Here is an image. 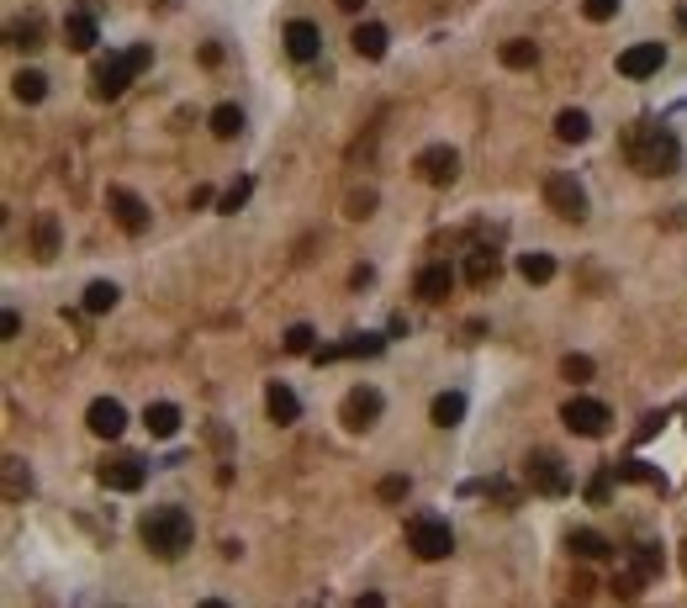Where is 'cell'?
Instances as JSON below:
<instances>
[{
	"label": "cell",
	"instance_id": "obj_9",
	"mask_svg": "<svg viewBox=\"0 0 687 608\" xmlns=\"http://www.w3.org/2000/svg\"><path fill=\"white\" fill-rule=\"evenodd\" d=\"M381 408H386V402H381V392H376V386H355V392H349L344 397V408H339V418H344V429H370V423H376L381 418Z\"/></svg>",
	"mask_w": 687,
	"mask_h": 608
},
{
	"label": "cell",
	"instance_id": "obj_1",
	"mask_svg": "<svg viewBox=\"0 0 687 608\" xmlns=\"http://www.w3.org/2000/svg\"><path fill=\"white\" fill-rule=\"evenodd\" d=\"M138 534H143V545L154 550L159 561H175V556L191 550L196 524H191V513H185V508H148L143 519H138Z\"/></svg>",
	"mask_w": 687,
	"mask_h": 608
},
{
	"label": "cell",
	"instance_id": "obj_31",
	"mask_svg": "<svg viewBox=\"0 0 687 608\" xmlns=\"http://www.w3.org/2000/svg\"><path fill=\"white\" fill-rule=\"evenodd\" d=\"M249 191H254V180H249V175H238L233 186L222 191V201H217V212H238V207H244V201H249Z\"/></svg>",
	"mask_w": 687,
	"mask_h": 608
},
{
	"label": "cell",
	"instance_id": "obj_40",
	"mask_svg": "<svg viewBox=\"0 0 687 608\" xmlns=\"http://www.w3.org/2000/svg\"><path fill=\"white\" fill-rule=\"evenodd\" d=\"M370 207H376V196H370V191L365 196H349V217H365Z\"/></svg>",
	"mask_w": 687,
	"mask_h": 608
},
{
	"label": "cell",
	"instance_id": "obj_42",
	"mask_svg": "<svg viewBox=\"0 0 687 608\" xmlns=\"http://www.w3.org/2000/svg\"><path fill=\"white\" fill-rule=\"evenodd\" d=\"M333 6H339V11H349V16H355V11L365 6V0H333Z\"/></svg>",
	"mask_w": 687,
	"mask_h": 608
},
{
	"label": "cell",
	"instance_id": "obj_3",
	"mask_svg": "<svg viewBox=\"0 0 687 608\" xmlns=\"http://www.w3.org/2000/svg\"><path fill=\"white\" fill-rule=\"evenodd\" d=\"M407 550H413L418 561H444L455 550L450 519H439V513H418V519L407 524Z\"/></svg>",
	"mask_w": 687,
	"mask_h": 608
},
{
	"label": "cell",
	"instance_id": "obj_15",
	"mask_svg": "<svg viewBox=\"0 0 687 608\" xmlns=\"http://www.w3.org/2000/svg\"><path fill=\"white\" fill-rule=\"evenodd\" d=\"M455 291V270L450 265H423L418 270V297L423 302H444Z\"/></svg>",
	"mask_w": 687,
	"mask_h": 608
},
{
	"label": "cell",
	"instance_id": "obj_35",
	"mask_svg": "<svg viewBox=\"0 0 687 608\" xmlns=\"http://www.w3.org/2000/svg\"><path fill=\"white\" fill-rule=\"evenodd\" d=\"M37 249H43V260L53 249H59V228H53V217H43V223H37Z\"/></svg>",
	"mask_w": 687,
	"mask_h": 608
},
{
	"label": "cell",
	"instance_id": "obj_26",
	"mask_svg": "<svg viewBox=\"0 0 687 608\" xmlns=\"http://www.w3.org/2000/svg\"><path fill=\"white\" fill-rule=\"evenodd\" d=\"M11 85H16V101H27V106H37V101L48 96V75H43V69H22Z\"/></svg>",
	"mask_w": 687,
	"mask_h": 608
},
{
	"label": "cell",
	"instance_id": "obj_44",
	"mask_svg": "<svg viewBox=\"0 0 687 608\" xmlns=\"http://www.w3.org/2000/svg\"><path fill=\"white\" fill-rule=\"evenodd\" d=\"M682 571H687V545H682Z\"/></svg>",
	"mask_w": 687,
	"mask_h": 608
},
{
	"label": "cell",
	"instance_id": "obj_20",
	"mask_svg": "<svg viewBox=\"0 0 687 608\" xmlns=\"http://www.w3.org/2000/svg\"><path fill=\"white\" fill-rule=\"evenodd\" d=\"M651 577H656V571H651V566H645V561L635 556V561H629V566L619 571V577H614V593H619L624 603H635V598H640V587L651 582Z\"/></svg>",
	"mask_w": 687,
	"mask_h": 608
},
{
	"label": "cell",
	"instance_id": "obj_38",
	"mask_svg": "<svg viewBox=\"0 0 687 608\" xmlns=\"http://www.w3.org/2000/svg\"><path fill=\"white\" fill-rule=\"evenodd\" d=\"M37 32H43L37 22H22V27H11V43L16 48H37Z\"/></svg>",
	"mask_w": 687,
	"mask_h": 608
},
{
	"label": "cell",
	"instance_id": "obj_34",
	"mask_svg": "<svg viewBox=\"0 0 687 608\" xmlns=\"http://www.w3.org/2000/svg\"><path fill=\"white\" fill-rule=\"evenodd\" d=\"M561 376H566V381H587V376H592V360H587V355H566V360H561Z\"/></svg>",
	"mask_w": 687,
	"mask_h": 608
},
{
	"label": "cell",
	"instance_id": "obj_4",
	"mask_svg": "<svg viewBox=\"0 0 687 608\" xmlns=\"http://www.w3.org/2000/svg\"><path fill=\"white\" fill-rule=\"evenodd\" d=\"M561 423H566L571 434H582V439H603L608 423H614V413H608L598 397H571L566 408H561Z\"/></svg>",
	"mask_w": 687,
	"mask_h": 608
},
{
	"label": "cell",
	"instance_id": "obj_33",
	"mask_svg": "<svg viewBox=\"0 0 687 608\" xmlns=\"http://www.w3.org/2000/svg\"><path fill=\"white\" fill-rule=\"evenodd\" d=\"M624 482H651V487H661V471L656 466H645V460H624V466H614Z\"/></svg>",
	"mask_w": 687,
	"mask_h": 608
},
{
	"label": "cell",
	"instance_id": "obj_29",
	"mask_svg": "<svg viewBox=\"0 0 687 608\" xmlns=\"http://www.w3.org/2000/svg\"><path fill=\"white\" fill-rule=\"evenodd\" d=\"M117 297H122V291L111 286V281H90L85 286V312H111V307H117Z\"/></svg>",
	"mask_w": 687,
	"mask_h": 608
},
{
	"label": "cell",
	"instance_id": "obj_2",
	"mask_svg": "<svg viewBox=\"0 0 687 608\" xmlns=\"http://www.w3.org/2000/svg\"><path fill=\"white\" fill-rule=\"evenodd\" d=\"M629 159H635L640 175H677L682 170V143L666 133V127L645 122L635 133V143H629Z\"/></svg>",
	"mask_w": 687,
	"mask_h": 608
},
{
	"label": "cell",
	"instance_id": "obj_37",
	"mask_svg": "<svg viewBox=\"0 0 687 608\" xmlns=\"http://www.w3.org/2000/svg\"><path fill=\"white\" fill-rule=\"evenodd\" d=\"M376 492H381V503H402V497H407V476H386Z\"/></svg>",
	"mask_w": 687,
	"mask_h": 608
},
{
	"label": "cell",
	"instance_id": "obj_32",
	"mask_svg": "<svg viewBox=\"0 0 687 608\" xmlns=\"http://www.w3.org/2000/svg\"><path fill=\"white\" fill-rule=\"evenodd\" d=\"M312 339H318V334H312L307 323H291V328H286V355H312V349H318Z\"/></svg>",
	"mask_w": 687,
	"mask_h": 608
},
{
	"label": "cell",
	"instance_id": "obj_36",
	"mask_svg": "<svg viewBox=\"0 0 687 608\" xmlns=\"http://www.w3.org/2000/svg\"><path fill=\"white\" fill-rule=\"evenodd\" d=\"M582 11H587V22H608L619 11V0H582Z\"/></svg>",
	"mask_w": 687,
	"mask_h": 608
},
{
	"label": "cell",
	"instance_id": "obj_7",
	"mask_svg": "<svg viewBox=\"0 0 687 608\" xmlns=\"http://www.w3.org/2000/svg\"><path fill=\"white\" fill-rule=\"evenodd\" d=\"M413 170L429 180V186H455V175H460V154L450 149V143H429V149L418 154Z\"/></svg>",
	"mask_w": 687,
	"mask_h": 608
},
{
	"label": "cell",
	"instance_id": "obj_16",
	"mask_svg": "<svg viewBox=\"0 0 687 608\" xmlns=\"http://www.w3.org/2000/svg\"><path fill=\"white\" fill-rule=\"evenodd\" d=\"M96 38H101V32H96V16H85V11H69V16H64V43H69L74 53H90V48H96Z\"/></svg>",
	"mask_w": 687,
	"mask_h": 608
},
{
	"label": "cell",
	"instance_id": "obj_12",
	"mask_svg": "<svg viewBox=\"0 0 687 608\" xmlns=\"http://www.w3.org/2000/svg\"><path fill=\"white\" fill-rule=\"evenodd\" d=\"M85 423H90V434H96V439H117L127 429V408H122L117 397H96L85 408Z\"/></svg>",
	"mask_w": 687,
	"mask_h": 608
},
{
	"label": "cell",
	"instance_id": "obj_30",
	"mask_svg": "<svg viewBox=\"0 0 687 608\" xmlns=\"http://www.w3.org/2000/svg\"><path fill=\"white\" fill-rule=\"evenodd\" d=\"M212 133L217 138H238V133H244V112H238V106H217V112H212Z\"/></svg>",
	"mask_w": 687,
	"mask_h": 608
},
{
	"label": "cell",
	"instance_id": "obj_13",
	"mask_svg": "<svg viewBox=\"0 0 687 608\" xmlns=\"http://www.w3.org/2000/svg\"><path fill=\"white\" fill-rule=\"evenodd\" d=\"M386 339L381 334H355L349 344H323V349H312V360L318 365H333V360H360V355H381Z\"/></svg>",
	"mask_w": 687,
	"mask_h": 608
},
{
	"label": "cell",
	"instance_id": "obj_41",
	"mask_svg": "<svg viewBox=\"0 0 687 608\" xmlns=\"http://www.w3.org/2000/svg\"><path fill=\"white\" fill-rule=\"evenodd\" d=\"M355 608H386V598H381V593H360Z\"/></svg>",
	"mask_w": 687,
	"mask_h": 608
},
{
	"label": "cell",
	"instance_id": "obj_14",
	"mask_svg": "<svg viewBox=\"0 0 687 608\" xmlns=\"http://www.w3.org/2000/svg\"><path fill=\"white\" fill-rule=\"evenodd\" d=\"M111 217H117L127 233H143V228H148V207H143V201L127 191V186H111Z\"/></svg>",
	"mask_w": 687,
	"mask_h": 608
},
{
	"label": "cell",
	"instance_id": "obj_10",
	"mask_svg": "<svg viewBox=\"0 0 687 608\" xmlns=\"http://www.w3.org/2000/svg\"><path fill=\"white\" fill-rule=\"evenodd\" d=\"M661 64H666V43H635V48L619 53L624 80H651V75H661Z\"/></svg>",
	"mask_w": 687,
	"mask_h": 608
},
{
	"label": "cell",
	"instance_id": "obj_43",
	"mask_svg": "<svg viewBox=\"0 0 687 608\" xmlns=\"http://www.w3.org/2000/svg\"><path fill=\"white\" fill-rule=\"evenodd\" d=\"M196 608H228V603H222V598H201Z\"/></svg>",
	"mask_w": 687,
	"mask_h": 608
},
{
	"label": "cell",
	"instance_id": "obj_23",
	"mask_svg": "<svg viewBox=\"0 0 687 608\" xmlns=\"http://www.w3.org/2000/svg\"><path fill=\"white\" fill-rule=\"evenodd\" d=\"M587 133H592V122H587V112H577V106H566V112L555 117V138L561 143H587Z\"/></svg>",
	"mask_w": 687,
	"mask_h": 608
},
{
	"label": "cell",
	"instance_id": "obj_8",
	"mask_svg": "<svg viewBox=\"0 0 687 608\" xmlns=\"http://www.w3.org/2000/svg\"><path fill=\"white\" fill-rule=\"evenodd\" d=\"M101 487H111V492H138L143 482H148V466L138 455H111V460H101Z\"/></svg>",
	"mask_w": 687,
	"mask_h": 608
},
{
	"label": "cell",
	"instance_id": "obj_5",
	"mask_svg": "<svg viewBox=\"0 0 687 608\" xmlns=\"http://www.w3.org/2000/svg\"><path fill=\"white\" fill-rule=\"evenodd\" d=\"M524 476H529V487L545 492V497H566L571 492V471L561 466V455H550V450H534L524 460Z\"/></svg>",
	"mask_w": 687,
	"mask_h": 608
},
{
	"label": "cell",
	"instance_id": "obj_19",
	"mask_svg": "<svg viewBox=\"0 0 687 608\" xmlns=\"http://www.w3.org/2000/svg\"><path fill=\"white\" fill-rule=\"evenodd\" d=\"M318 43H323V38H318V27H312V22H291V27H286V53H291L296 64H307L312 53H318Z\"/></svg>",
	"mask_w": 687,
	"mask_h": 608
},
{
	"label": "cell",
	"instance_id": "obj_17",
	"mask_svg": "<svg viewBox=\"0 0 687 608\" xmlns=\"http://www.w3.org/2000/svg\"><path fill=\"white\" fill-rule=\"evenodd\" d=\"M265 408H270V418H275V423H296V418H302V402H296V392H291L286 381H270Z\"/></svg>",
	"mask_w": 687,
	"mask_h": 608
},
{
	"label": "cell",
	"instance_id": "obj_6",
	"mask_svg": "<svg viewBox=\"0 0 687 608\" xmlns=\"http://www.w3.org/2000/svg\"><path fill=\"white\" fill-rule=\"evenodd\" d=\"M545 201H550L555 217H566V223H582L587 217V191H582L577 175H550L545 180Z\"/></svg>",
	"mask_w": 687,
	"mask_h": 608
},
{
	"label": "cell",
	"instance_id": "obj_39",
	"mask_svg": "<svg viewBox=\"0 0 687 608\" xmlns=\"http://www.w3.org/2000/svg\"><path fill=\"white\" fill-rule=\"evenodd\" d=\"M127 64H133L138 75H143V69L154 64V48H148V43H138V48H127Z\"/></svg>",
	"mask_w": 687,
	"mask_h": 608
},
{
	"label": "cell",
	"instance_id": "obj_18",
	"mask_svg": "<svg viewBox=\"0 0 687 608\" xmlns=\"http://www.w3.org/2000/svg\"><path fill=\"white\" fill-rule=\"evenodd\" d=\"M143 423H148V434H154V439H175L180 434V408H175V402H148Z\"/></svg>",
	"mask_w": 687,
	"mask_h": 608
},
{
	"label": "cell",
	"instance_id": "obj_11",
	"mask_svg": "<svg viewBox=\"0 0 687 608\" xmlns=\"http://www.w3.org/2000/svg\"><path fill=\"white\" fill-rule=\"evenodd\" d=\"M138 69L127 64V53H111V59H96V96L101 101H117L127 85H133Z\"/></svg>",
	"mask_w": 687,
	"mask_h": 608
},
{
	"label": "cell",
	"instance_id": "obj_28",
	"mask_svg": "<svg viewBox=\"0 0 687 608\" xmlns=\"http://www.w3.org/2000/svg\"><path fill=\"white\" fill-rule=\"evenodd\" d=\"M503 64L508 69H534V64H540V43H529V38L503 43Z\"/></svg>",
	"mask_w": 687,
	"mask_h": 608
},
{
	"label": "cell",
	"instance_id": "obj_21",
	"mask_svg": "<svg viewBox=\"0 0 687 608\" xmlns=\"http://www.w3.org/2000/svg\"><path fill=\"white\" fill-rule=\"evenodd\" d=\"M497 270H503V265H497L492 249H471V254H466V281H471V286H492Z\"/></svg>",
	"mask_w": 687,
	"mask_h": 608
},
{
	"label": "cell",
	"instance_id": "obj_27",
	"mask_svg": "<svg viewBox=\"0 0 687 608\" xmlns=\"http://www.w3.org/2000/svg\"><path fill=\"white\" fill-rule=\"evenodd\" d=\"M571 556H582V561H603L608 556V540L598 529H577L571 534Z\"/></svg>",
	"mask_w": 687,
	"mask_h": 608
},
{
	"label": "cell",
	"instance_id": "obj_24",
	"mask_svg": "<svg viewBox=\"0 0 687 608\" xmlns=\"http://www.w3.org/2000/svg\"><path fill=\"white\" fill-rule=\"evenodd\" d=\"M518 275H524L529 286H545L550 275H555V260H550V254H540V249H529V254H518Z\"/></svg>",
	"mask_w": 687,
	"mask_h": 608
},
{
	"label": "cell",
	"instance_id": "obj_25",
	"mask_svg": "<svg viewBox=\"0 0 687 608\" xmlns=\"http://www.w3.org/2000/svg\"><path fill=\"white\" fill-rule=\"evenodd\" d=\"M460 418H466V392H439L434 397V423L439 429H455Z\"/></svg>",
	"mask_w": 687,
	"mask_h": 608
},
{
	"label": "cell",
	"instance_id": "obj_22",
	"mask_svg": "<svg viewBox=\"0 0 687 608\" xmlns=\"http://www.w3.org/2000/svg\"><path fill=\"white\" fill-rule=\"evenodd\" d=\"M349 43H355L360 59H381V53H386V27H381V22H360Z\"/></svg>",
	"mask_w": 687,
	"mask_h": 608
}]
</instances>
